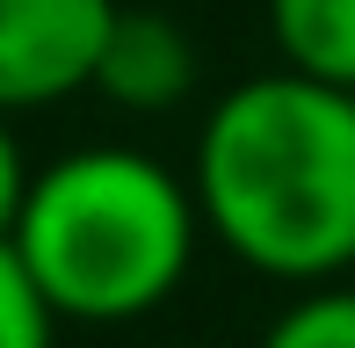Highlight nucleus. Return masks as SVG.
Instances as JSON below:
<instances>
[{
  "label": "nucleus",
  "mask_w": 355,
  "mask_h": 348,
  "mask_svg": "<svg viewBox=\"0 0 355 348\" xmlns=\"http://www.w3.org/2000/svg\"><path fill=\"white\" fill-rule=\"evenodd\" d=\"M203 232L254 276L334 283L355 268V94L312 73H254L218 94L189 160Z\"/></svg>",
  "instance_id": "f257e3e1"
},
{
  "label": "nucleus",
  "mask_w": 355,
  "mask_h": 348,
  "mask_svg": "<svg viewBox=\"0 0 355 348\" xmlns=\"http://www.w3.org/2000/svg\"><path fill=\"white\" fill-rule=\"evenodd\" d=\"M8 247L51 320L123 327L182 290L203 247V211L189 174L167 160L138 146H80L51 167H29Z\"/></svg>",
  "instance_id": "f03ea898"
},
{
  "label": "nucleus",
  "mask_w": 355,
  "mask_h": 348,
  "mask_svg": "<svg viewBox=\"0 0 355 348\" xmlns=\"http://www.w3.org/2000/svg\"><path fill=\"white\" fill-rule=\"evenodd\" d=\"M116 0H0V109H51L94 80Z\"/></svg>",
  "instance_id": "7ed1b4c3"
},
{
  "label": "nucleus",
  "mask_w": 355,
  "mask_h": 348,
  "mask_svg": "<svg viewBox=\"0 0 355 348\" xmlns=\"http://www.w3.org/2000/svg\"><path fill=\"white\" fill-rule=\"evenodd\" d=\"M87 87L131 116H159V109L189 102V87H196V44L182 22H167L153 8H116Z\"/></svg>",
  "instance_id": "20e7f679"
},
{
  "label": "nucleus",
  "mask_w": 355,
  "mask_h": 348,
  "mask_svg": "<svg viewBox=\"0 0 355 348\" xmlns=\"http://www.w3.org/2000/svg\"><path fill=\"white\" fill-rule=\"evenodd\" d=\"M268 37L290 73L355 94V0H268Z\"/></svg>",
  "instance_id": "39448f33"
},
{
  "label": "nucleus",
  "mask_w": 355,
  "mask_h": 348,
  "mask_svg": "<svg viewBox=\"0 0 355 348\" xmlns=\"http://www.w3.org/2000/svg\"><path fill=\"white\" fill-rule=\"evenodd\" d=\"M261 348H355V283H304L297 297L268 320Z\"/></svg>",
  "instance_id": "423d86ee"
},
{
  "label": "nucleus",
  "mask_w": 355,
  "mask_h": 348,
  "mask_svg": "<svg viewBox=\"0 0 355 348\" xmlns=\"http://www.w3.org/2000/svg\"><path fill=\"white\" fill-rule=\"evenodd\" d=\"M51 334H58L51 305H44L37 283L22 276L15 247L0 240V348H51Z\"/></svg>",
  "instance_id": "0eeeda50"
},
{
  "label": "nucleus",
  "mask_w": 355,
  "mask_h": 348,
  "mask_svg": "<svg viewBox=\"0 0 355 348\" xmlns=\"http://www.w3.org/2000/svg\"><path fill=\"white\" fill-rule=\"evenodd\" d=\"M22 189H29V160L8 131V109H0V240L15 232V211H22Z\"/></svg>",
  "instance_id": "6e6552de"
}]
</instances>
